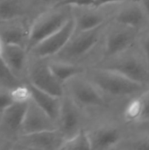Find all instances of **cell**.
<instances>
[{
	"label": "cell",
	"instance_id": "22",
	"mask_svg": "<svg viewBox=\"0 0 149 150\" xmlns=\"http://www.w3.org/2000/svg\"><path fill=\"white\" fill-rule=\"evenodd\" d=\"M19 84L20 82L16 74L0 56V89H8L11 91Z\"/></svg>",
	"mask_w": 149,
	"mask_h": 150
},
{
	"label": "cell",
	"instance_id": "7",
	"mask_svg": "<svg viewBox=\"0 0 149 150\" xmlns=\"http://www.w3.org/2000/svg\"><path fill=\"white\" fill-rule=\"evenodd\" d=\"M30 83L36 88L56 97H62L63 88L52 74L49 66L45 63H37L29 72Z\"/></svg>",
	"mask_w": 149,
	"mask_h": 150
},
{
	"label": "cell",
	"instance_id": "29",
	"mask_svg": "<svg viewBox=\"0 0 149 150\" xmlns=\"http://www.w3.org/2000/svg\"><path fill=\"white\" fill-rule=\"evenodd\" d=\"M130 0H95L94 1V7H102L107 4H117V3H126Z\"/></svg>",
	"mask_w": 149,
	"mask_h": 150
},
{
	"label": "cell",
	"instance_id": "19",
	"mask_svg": "<svg viewBox=\"0 0 149 150\" xmlns=\"http://www.w3.org/2000/svg\"><path fill=\"white\" fill-rule=\"evenodd\" d=\"M76 30L84 32L97 28L105 24V16L99 12H86L83 13L78 19H76Z\"/></svg>",
	"mask_w": 149,
	"mask_h": 150
},
{
	"label": "cell",
	"instance_id": "23",
	"mask_svg": "<svg viewBox=\"0 0 149 150\" xmlns=\"http://www.w3.org/2000/svg\"><path fill=\"white\" fill-rule=\"evenodd\" d=\"M20 8L18 3L14 0H1L0 1V20H11L18 16Z\"/></svg>",
	"mask_w": 149,
	"mask_h": 150
},
{
	"label": "cell",
	"instance_id": "9",
	"mask_svg": "<svg viewBox=\"0 0 149 150\" xmlns=\"http://www.w3.org/2000/svg\"><path fill=\"white\" fill-rule=\"evenodd\" d=\"M50 119L32 99L29 100L25 115L21 126L24 134L38 133L57 128L55 123Z\"/></svg>",
	"mask_w": 149,
	"mask_h": 150
},
{
	"label": "cell",
	"instance_id": "25",
	"mask_svg": "<svg viewBox=\"0 0 149 150\" xmlns=\"http://www.w3.org/2000/svg\"><path fill=\"white\" fill-rule=\"evenodd\" d=\"M131 144L128 149L134 150H149V135H144L135 138L129 142Z\"/></svg>",
	"mask_w": 149,
	"mask_h": 150
},
{
	"label": "cell",
	"instance_id": "24",
	"mask_svg": "<svg viewBox=\"0 0 149 150\" xmlns=\"http://www.w3.org/2000/svg\"><path fill=\"white\" fill-rule=\"evenodd\" d=\"M9 92L13 102L16 103H25L31 99V94L28 86H23L19 84L9 91Z\"/></svg>",
	"mask_w": 149,
	"mask_h": 150
},
{
	"label": "cell",
	"instance_id": "10",
	"mask_svg": "<svg viewBox=\"0 0 149 150\" xmlns=\"http://www.w3.org/2000/svg\"><path fill=\"white\" fill-rule=\"evenodd\" d=\"M22 142L27 148L34 149H60L65 138L60 129L46 130L23 135Z\"/></svg>",
	"mask_w": 149,
	"mask_h": 150
},
{
	"label": "cell",
	"instance_id": "1",
	"mask_svg": "<svg viewBox=\"0 0 149 150\" xmlns=\"http://www.w3.org/2000/svg\"><path fill=\"white\" fill-rule=\"evenodd\" d=\"M91 83L101 91L116 98L135 97L144 91L145 85L104 68L94 69Z\"/></svg>",
	"mask_w": 149,
	"mask_h": 150
},
{
	"label": "cell",
	"instance_id": "20",
	"mask_svg": "<svg viewBox=\"0 0 149 150\" xmlns=\"http://www.w3.org/2000/svg\"><path fill=\"white\" fill-rule=\"evenodd\" d=\"M26 32L20 26H11L0 33V38L4 45H19L23 46L27 41Z\"/></svg>",
	"mask_w": 149,
	"mask_h": 150
},
{
	"label": "cell",
	"instance_id": "11",
	"mask_svg": "<svg viewBox=\"0 0 149 150\" xmlns=\"http://www.w3.org/2000/svg\"><path fill=\"white\" fill-rule=\"evenodd\" d=\"M71 92L75 102L82 106L97 107L105 105V99L100 91L91 82L83 80L73 82Z\"/></svg>",
	"mask_w": 149,
	"mask_h": 150
},
{
	"label": "cell",
	"instance_id": "6",
	"mask_svg": "<svg viewBox=\"0 0 149 150\" xmlns=\"http://www.w3.org/2000/svg\"><path fill=\"white\" fill-rule=\"evenodd\" d=\"M105 24L92 30L80 32L78 36L70 40L61 50L62 54L70 58L81 57L89 53L99 41Z\"/></svg>",
	"mask_w": 149,
	"mask_h": 150
},
{
	"label": "cell",
	"instance_id": "31",
	"mask_svg": "<svg viewBox=\"0 0 149 150\" xmlns=\"http://www.w3.org/2000/svg\"><path fill=\"white\" fill-rule=\"evenodd\" d=\"M3 47H4V44L1 40V38H0V56L2 54V51H3Z\"/></svg>",
	"mask_w": 149,
	"mask_h": 150
},
{
	"label": "cell",
	"instance_id": "30",
	"mask_svg": "<svg viewBox=\"0 0 149 150\" xmlns=\"http://www.w3.org/2000/svg\"><path fill=\"white\" fill-rule=\"evenodd\" d=\"M149 18V0H139Z\"/></svg>",
	"mask_w": 149,
	"mask_h": 150
},
{
	"label": "cell",
	"instance_id": "15",
	"mask_svg": "<svg viewBox=\"0 0 149 150\" xmlns=\"http://www.w3.org/2000/svg\"><path fill=\"white\" fill-rule=\"evenodd\" d=\"M124 117L127 121H144L149 120V90L135 96L126 105Z\"/></svg>",
	"mask_w": 149,
	"mask_h": 150
},
{
	"label": "cell",
	"instance_id": "17",
	"mask_svg": "<svg viewBox=\"0 0 149 150\" xmlns=\"http://www.w3.org/2000/svg\"><path fill=\"white\" fill-rule=\"evenodd\" d=\"M1 57L14 73L19 72L25 62V47L19 45H4Z\"/></svg>",
	"mask_w": 149,
	"mask_h": 150
},
{
	"label": "cell",
	"instance_id": "3",
	"mask_svg": "<svg viewBox=\"0 0 149 150\" xmlns=\"http://www.w3.org/2000/svg\"><path fill=\"white\" fill-rule=\"evenodd\" d=\"M70 18L69 13L64 10H54L40 16L32 24L27 35L26 42L29 48H33L58 31Z\"/></svg>",
	"mask_w": 149,
	"mask_h": 150
},
{
	"label": "cell",
	"instance_id": "32",
	"mask_svg": "<svg viewBox=\"0 0 149 150\" xmlns=\"http://www.w3.org/2000/svg\"><path fill=\"white\" fill-rule=\"evenodd\" d=\"M41 1L46 2V3H49V2H52V1H54V0H41Z\"/></svg>",
	"mask_w": 149,
	"mask_h": 150
},
{
	"label": "cell",
	"instance_id": "2",
	"mask_svg": "<svg viewBox=\"0 0 149 150\" xmlns=\"http://www.w3.org/2000/svg\"><path fill=\"white\" fill-rule=\"evenodd\" d=\"M131 48L119 55L112 57V60L101 68L115 71L132 81L145 85L149 76L146 61L141 49L139 52L135 50L130 52Z\"/></svg>",
	"mask_w": 149,
	"mask_h": 150
},
{
	"label": "cell",
	"instance_id": "18",
	"mask_svg": "<svg viewBox=\"0 0 149 150\" xmlns=\"http://www.w3.org/2000/svg\"><path fill=\"white\" fill-rule=\"evenodd\" d=\"M48 66L54 76L62 85L64 83L76 77L83 71V68L80 66L66 62H54Z\"/></svg>",
	"mask_w": 149,
	"mask_h": 150
},
{
	"label": "cell",
	"instance_id": "21",
	"mask_svg": "<svg viewBox=\"0 0 149 150\" xmlns=\"http://www.w3.org/2000/svg\"><path fill=\"white\" fill-rule=\"evenodd\" d=\"M60 149L80 150L91 149L89 134L83 129H80L75 135L66 139Z\"/></svg>",
	"mask_w": 149,
	"mask_h": 150
},
{
	"label": "cell",
	"instance_id": "28",
	"mask_svg": "<svg viewBox=\"0 0 149 150\" xmlns=\"http://www.w3.org/2000/svg\"><path fill=\"white\" fill-rule=\"evenodd\" d=\"M13 103V100L10 95V92H6L0 90V112H2L9 105Z\"/></svg>",
	"mask_w": 149,
	"mask_h": 150
},
{
	"label": "cell",
	"instance_id": "4",
	"mask_svg": "<svg viewBox=\"0 0 149 150\" xmlns=\"http://www.w3.org/2000/svg\"><path fill=\"white\" fill-rule=\"evenodd\" d=\"M76 31V20L70 18L58 31L42 40L31 50L40 58H47L61 52Z\"/></svg>",
	"mask_w": 149,
	"mask_h": 150
},
{
	"label": "cell",
	"instance_id": "26",
	"mask_svg": "<svg viewBox=\"0 0 149 150\" xmlns=\"http://www.w3.org/2000/svg\"><path fill=\"white\" fill-rule=\"evenodd\" d=\"M94 1L95 0H61L59 1L55 8L57 7H67L70 5L75 6H94Z\"/></svg>",
	"mask_w": 149,
	"mask_h": 150
},
{
	"label": "cell",
	"instance_id": "13",
	"mask_svg": "<svg viewBox=\"0 0 149 150\" xmlns=\"http://www.w3.org/2000/svg\"><path fill=\"white\" fill-rule=\"evenodd\" d=\"M31 99L54 121L58 120L60 110H61V103L59 97L51 95L47 92H45L32 84L29 83L28 85Z\"/></svg>",
	"mask_w": 149,
	"mask_h": 150
},
{
	"label": "cell",
	"instance_id": "8",
	"mask_svg": "<svg viewBox=\"0 0 149 150\" xmlns=\"http://www.w3.org/2000/svg\"><path fill=\"white\" fill-rule=\"evenodd\" d=\"M114 20L118 25L140 31L147 25L149 18L139 0H130L119 10Z\"/></svg>",
	"mask_w": 149,
	"mask_h": 150
},
{
	"label": "cell",
	"instance_id": "12",
	"mask_svg": "<svg viewBox=\"0 0 149 150\" xmlns=\"http://www.w3.org/2000/svg\"><path fill=\"white\" fill-rule=\"evenodd\" d=\"M58 120L60 121V131L65 140L72 137L80 130V117L75 102L69 98L61 101Z\"/></svg>",
	"mask_w": 149,
	"mask_h": 150
},
{
	"label": "cell",
	"instance_id": "27",
	"mask_svg": "<svg viewBox=\"0 0 149 150\" xmlns=\"http://www.w3.org/2000/svg\"><path fill=\"white\" fill-rule=\"evenodd\" d=\"M140 49L144 56L148 69L149 70V32L142 36L140 41Z\"/></svg>",
	"mask_w": 149,
	"mask_h": 150
},
{
	"label": "cell",
	"instance_id": "16",
	"mask_svg": "<svg viewBox=\"0 0 149 150\" xmlns=\"http://www.w3.org/2000/svg\"><path fill=\"white\" fill-rule=\"evenodd\" d=\"M29 102V101H28ZM28 102L16 103L13 102L2 112V126L9 131H18L21 128Z\"/></svg>",
	"mask_w": 149,
	"mask_h": 150
},
{
	"label": "cell",
	"instance_id": "5",
	"mask_svg": "<svg viewBox=\"0 0 149 150\" xmlns=\"http://www.w3.org/2000/svg\"><path fill=\"white\" fill-rule=\"evenodd\" d=\"M106 37L105 44V54L112 58L131 48L138 36V30L118 25Z\"/></svg>",
	"mask_w": 149,
	"mask_h": 150
},
{
	"label": "cell",
	"instance_id": "14",
	"mask_svg": "<svg viewBox=\"0 0 149 150\" xmlns=\"http://www.w3.org/2000/svg\"><path fill=\"white\" fill-rule=\"evenodd\" d=\"M91 149H110L120 143L122 134L113 127H103L89 134Z\"/></svg>",
	"mask_w": 149,
	"mask_h": 150
}]
</instances>
